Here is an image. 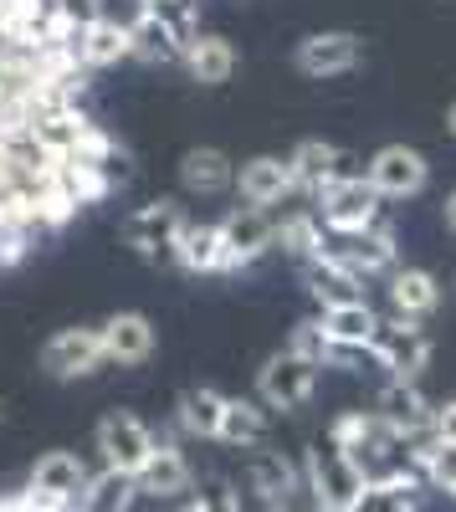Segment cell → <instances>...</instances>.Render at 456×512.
I'll return each mask as SVG.
<instances>
[{
    "mask_svg": "<svg viewBox=\"0 0 456 512\" xmlns=\"http://www.w3.org/2000/svg\"><path fill=\"white\" fill-rule=\"evenodd\" d=\"M436 303H441V282L426 272V267H395L390 272V308L400 313V318H426V313H436Z\"/></svg>",
    "mask_w": 456,
    "mask_h": 512,
    "instance_id": "484cf974",
    "label": "cell"
},
{
    "mask_svg": "<svg viewBox=\"0 0 456 512\" xmlns=\"http://www.w3.org/2000/svg\"><path fill=\"white\" fill-rule=\"evenodd\" d=\"M262 512H293V507H262Z\"/></svg>",
    "mask_w": 456,
    "mask_h": 512,
    "instance_id": "7bdbcfd3",
    "label": "cell"
},
{
    "mask_svg": "<svg viewBox=\"0 0 456 512\" xmlns=\"http://www.w3.org/2000/svg\"><path fill=\"white\" fill-rule=\"evenodd\" d=\"M236 190H241L246 205L267 210V205H282L287 195H298V180H293V164H287V159L257 154V159H246L236 169Z\"/></svg>",
    "mask_w": 456,
    "mask_h": 512,
    "instance_id": "2e32d148",
    "label": "cell"
},
{
    "mask_svg": "<svg viewBox=\"0 0 456 512\" xmlns=\"http://www.w3.org/2000/svg\"><path fill=\"white\" fill-rule=\"evenodd\" d=\"M129 41H134V57L149 62V67H185V47L190 36L164 16V11H144L129 21Z\"/></svg>",
    "mask_w": 456,
    "mask_h": 512,
    "instance_id": "7c38bea8",
    "label": "cell"
},
{
    "mask_svg": "<svg viewBox=\"0 0 456 512\" xmlns=\"http://www.w3.org/2000/svg\"><path fill=\"white\" fill-rule=\"evenodd\" d=\"M144 11H159V6H180V0H139Z\"/></svg>",
    "mask_w": 456,
    "mask_h": 512,
    "instance_id": "60d3db41",
    "label": "cell"
},
{
    "mask_svg": "<svg viewBox=\"0 0 456 512\" xmlns=\"http://www.w3.org/2000/svg\"><path fill=\"white\" fill-rule=\"evenodd\" d=\"M195 487V472H190V461L180 451L175 436H159V451L149 456V466L139 472V492L154 497V502H175Z\"/></svg>",
    "mask_w": 456,
    "mask_h": 512,
    "instance_id": "e0dca14e",
    "label": "cell"
},
{
    "mask_svg": "<svg viewBox=\"0 0 456 512\" xmlns=\"http://www.w3.org/2000/svg\"><path fill=\"white\" fill-rule=\"evenodd\" d=\"M364 180L375 185L385 200H405V195L426 190L431 164H426L421 149H410V144H385V149H375V159L364 164Z\"/></svg>",
    "mask_w": 456,
    "mask_h": 512,
    "instance_id": "9c48e42d",
    "label": "cell"
},
{
    "mask_svg": "<svg viewBox=\"0 0 456 512\" xmlns=\"http://www.w3.org/2000/svg\"><path fill=\"white\" fill-rule=\"evenodd\" d=\"M446 226H451V231H456V190H451V195H446Z\"/></svg>",
    "mask_w": 456,
    "mask_h": 512,
    "instance_id": "ab89813d",
    "label": "cell"
},
{
    "mask_svg": "<svg viewBox=\"0 0 456 512\" xmlns=\"http://www.w3.org/2000/svg\"><path fill=\"white\" fill-rule=\"evenodd\" d=\"M72 52H77V62L88 67V72L113 67V62H123V57H134L129 21H113V16H103V21H93V26H77Z\"/></svg>",
    "mask_w": 456,
    "mask_h": 512,
    "instance_id": "ffe728a7",
    "label": "cell"
},
{
    "mask_svg": "<svg viewBox=\"0 0 456 512\" xmlns=\"http://www.w3.org/2000/svg\"><path fill=\"white\" fill-rule=\"evenodd\" d=\"M175 267L195 272V277H211V272H231L226 267V241H221V226L211 221H190L185 236H180V251H175Z\"/></svg>",
    "mask_w": 456,
    "mask_h": 512,
    "instance_id": "d4e9b609",
    "label": "cell"
},
{
    "mask_svg": "<svg viewBox=\"0 0 456 512\" xmlns=\"http://www.w3.org/2000/svg\"><path fill=\"white\" fill-rule=\"evenodd\" d=\"M41 369L52 379H88L108 369V349H103V333L98 328H62L47 338L41 349Z\"/></svg>",
    "mask_w": 456,
    "mask_h": 512,
    "instance_id": "ba28073f",
    "label": "cell"
},
{
    "mask_svg": "<svg viewBox=\"0 0 456 512\" xmlns=\"http://www.w3.org/2000/svg\"><path fill=\"white\" fill-rule=\"evenodd\" d=\"M446 128H451V139H456V103L446 108Z\"/></svg>",
    "mask_w": 456,
    "mask_h": 512,
    "instance_id": "b9f144b4",
    "label": "cell"
},
{
    "mask_svg": "<svg viewBox=\"0 0 456 512\" xmlns=\"http://www.w3.org/2000/svg\"><path fill=\"white\" fill-rule=\"evenodd\" d=\"M431 328L426 323H416V318H385L380 323V333H375V359H380V369H390V379H400V384H416L421 374H426V364H431Z\"/></svg>",
    "mask_w": 456,
    "mask_h": 512,
    "instance_id": "277c9868",
    "label": "cell"
},
{
    "mask_svg": "<svg viewBox=\"0 0 456 512\" xmlns=\"http://www.w3.org/2000/svg\"><path fill=\"white\" fill-rule=\"evenodd\" d=\"M180 185L190 195H221V190L236 185V164L221 149H190L180 159Z\"/></svg>",
    "mask_w": 456,
    "mask_h": 512,
    "instance_id": "83f0119b",
    "label": "cell"
},
{
    "mask_svg": "<svg viewBox=\"0 0 456 512\" xmlns=\"http://www.w3.org/2000/svg\"><path fill=\"white\" fill-rule=\"evenodd\" d=\"M246 487L262 497V507H293V497L308 492V477L287 451H257L246 466Z\"/></svg>",
    "mask_w": 456,
    "mask_h": 512,
    "instance_id": "5bb4252c",
    "label": "cell"
},
{
    "mask_svg": "<svg viewBox=\"0 0 456 512\" xmlns=\"http://www.w3.org/2000/svg\"><path fill=\"white\" fill-rule=\"evenodd\" d=\"M364 364H380V359H375V349H359V344H334V338H328L323 369H364Z\"/></svg>",
    "mask_w": 456,
    "mask_h": 512,
    "instance_id": "8d00e7d4",
    "label": "cell"
},
{
    "mask_svg": "<svg viewBox=\"0 0 456 512\" xmlns=\"http://www.w3.org/2000/svg\"><path fill=\"white\" fill-rule=\"evenodd\" d=\"M226 405H231V395L211 390V384H195V390H185L175 400V431L180 436H195V441H221Z\"/></svg>",
    "mask_w": 456,
    "mask_h": 512,
    "instance_id": "d6986e66",
    "label": "cell"
},
{
    "mask_svg": "<svg viewBox=\"0 0 456 512\" xmlns=\"http://www.w3.org/2000/svg\"><path fill=\"white\" fill-rule=\"evenodd\" d=\"M287 349L303 354V359H313V364H323V354H328V333H323V323H318V318H303V323L293 328V338H287Z\"/></svg>",
    "mask_w": 456,
    "mask_h": 512,
    "instance_id": "d590c367",
    "label": "cell"
},
{
    "mask_svg": "<svg viewBox=\"0 0 456 512\" xmlns=\"http://www.w3.org/2000/svg\"><path fill=\"white\" fill-rule=\"evenodd\" d=\"M313 512H328V507H313Z\"/></svg>",
    "mask_w": 456,
    "mask_h": 512,
    "instance_id": "ee69618b",
    "label": "cell"
},
{
    "mask_svg": "<svg viewBox=\"0 0 456 512\" xmlns=\"http://www.w3.org/2000/svg\"><path fill=\"white\" fill-rule=\"evenodd\" d=\"M303 282H308V297L328 313V308H349V303H364V282L354 272H344L339 262H328V256H318V262L303 267Z\"/></svg>",
    "mask_w": 456,
    "mask_h": 512,
    "instance_id": "603a6c76",
    "label": "cell"
},
{
    "mask_svg": "<svg viewBox=\"0 0 456 512\" xmlns=\"http://www.w3.org/2000/svg\"><path fill=\"white\" fill-rule=\"evenodd\" d=\"M287 164H293V180H298L303 195H318V190H328L334 180L349 175V154L339 144H328V139H303L293 154H287Z\"/></svg>",
    "mask_w": 456,
    "mask_h": 512,
    "instance_id": "ac0fdd59",
    "label": "cell"
},
{
    "mask_svg": "<svg viewBox=\"0 0 456 512\" xmlns=\"http://www.w3.org/2000/svg\"><path fill=\"white\" fill-rule=\"evenodd\" d=\"M421 502H426V477L416 466H400V472L369 482L354 512H421Z\"/></svg>",
    "mask_w": 456,
    "mask_h": 512,
    "instance_id": "7402d4cb",
    "label": "cell"
},
{
    "mask_svg": "<svg viewBox=\"0 0 456 512\" xmlns=\"http://www.w3.org/2000/svg\"><path fill=\"white\" fill-rule=\"evenodd\" d=\"M375 425H380V420H375V410H344L334 425H328V441H334V446L354 461V456L364 451V441L375 436Z\"/></svg>",
    "mask_w": 456,
    "mask_h": 512,
    "instance_id": "d6a6232c",
    "label": "cell"
},
{
    "mask_svg": "<svg viewBox=\"0 0 456 512\" xmlns=\"http://www.w3.org/2000/svg\"><path fill=\"white\" fill-rule=\"evenodd\" d=\"M298 72L308 77H339V72H354L364 62V41L354 31H313L298 41Z\"/></svg>",
    "mask_w": 456,
    "mask_h": 512,
    "instance_id": "4fadbf2b",
    "label": "cell"
},
{
    "mask_svg": "<svg viewBox=\"0 0 456 512\" xmlns=\"http://www.w3.org/2000/svg\"><path fill=\"white\" fill-rule=\"evenodd\" d=\"M108 364H144L154 354V323L144 313H113L98 323Z\"/></svg>",
    "mask_w": 456,
    "mask_h": 512,
    "instance_id": "44dd1931",
    "label": "cell"
},
{
    "mask_svg": "<svg viewBox=\"0 0 456 512\" xmlns=\"http://www.w3.org/2000/svg\"><path fill=\"white\" fill-rule=\"evenodd\" d=\"M277 246L282 256H293V262H318L323 256V221L313 216V210H293V216L277 221Z\"/></svg>",
    "mask_w": 456,
    "mask_h": 512,
    "instance_id": "4dcf8cb0",
    "label": "cell"
},
{
    "mask_svg": "<svg viewBox=\"0 0 456 512\" xmlns=\"http://www.w3.org/2000/svg\"><path fill=\"white\" fill-rule=\"evenodd\" d=\"M221 241H226V267H231V272L262 262V256L277 246V221H272V210L236 205L231 216L221 221Z\"/></svg>",
    "mask_w": 456,
    "mask_h": 512,
    "instance_id": "30bf717a",
    "label": "cell"
},
{
    "mask_svg": "<svg viewBox=\"0 0 456 512\" xmlns=\"http://www.w3.org/2000/svg\"><path fill=\"white\" fill-rule=\"evenodd\" d=\"M267 431H272L267 405L262 400H246V395H231L226 420H221V441L236 446V451H257V446H267Z\"/></svg>",
    "mask_w": 456,
    "mask_h": 512,
    "instance_id": "f1b7e54d",
    "label": "cell"
},
{
    "mask_svg": "<svg viewBox=\"0 0 456 512\" xmlns=\"http://www.w3.org/2000/svg\"><path fill=\"white\" fill-rule=\"evenodd\" d=\"M185 512H241V497L226 477H211V482H200L185 502Z\"/></svg>",
    "mask_w": 456,
    "mask_h": 512,
    "instance_id": "836d02e7",
    "label": "cell"
},
{
    "mask_svg": "<svg viewBox=\"0 0 456 512\" xmlns=\"http://www.w3.org/2000/svg\"><path fill=\"white\" fill-rule=\"evenodd\" d=\"M323 333L334 338V344H359V349H375V333H380V313L369 308V303H349V308H328L318 313Z\"/></svg>",
    "mask_w": 456,
    "mask_h": 512,
    "instance_id": "f546056e",
    "label": "cell"
},
{
    "mask_svg": "<svg viewBox=\"0 0 456 512\" xmlns=\"http://www.w3.org/2000/svg\"><path fill=\"white\" fill-rule=\"evenodd\" d=\"M185 72L200 82V88H221V82H231V72H236V47L216 31H200L185 47Z\"/></svg>",
    "mask_w": 456,
    "mask_h": 512,
    "instance_id": "cb8c5ba5",
    "label": "cell"
},
{
    "mask_svg": "<svg viewBox=\"0 0 456 512\" xmlns=\"http://www.w3.org/2000/svg\"><path fill=\"white\" fill-rule=\"evenodd\" d=\"M318 374H323V364H313V359H303L293 349H282V354H272L257 369V400L267 410H303L318 395Z\"/></svg>",
    "mask_w": 456,
    "mask_h": 512,
    "instance_id": "5b68a950",
    "label": "cell"
},
{
    "mask_svg": "<svg viewBox=\"0 0 456 512\" xmlns=\"http://www.w3.org/2000/svg\"><path fill=\"white\" fill-rule=\"evenodd\" d=\"M98 451H103V466L139 477L149 466V456L159 451V436L149 431V420H139L134 410H108L98 420Z\"/></svg>",
    "mask_w": 456,
    "mask_h": 512,
    "instance_id": "8992f818",
    "label": "cell"
},
{
    "mask_svg": "<svg viewBox=\"0 0 456 512\" xmlns=\"http://www.w3.org/2000/svg\"><path fill=\"white\" fill-rule=\"evenodd\" d=\"M139 497H144V492H139V477L103 466V472L88 477V487H82V497H77L72 512H134Z\"/></svg>",
    "mask_w": 456,
    "mask_h": 512,
    "instance_id": "4316f807",
    "label": "cell"
},
{
    "mask_svg": "<svg viewBox=\"0 0 456 512\" xmlns=\"http://www.w3.org/2000/svg\"><path fill=\"white\" fill-rule=\"evenodd\" d=\"M57 11L72 26H93V21H103V0H57Z\"/></svg>",
    "mask_w": 456,
    "mask_h": 512,
    "instance_id": "74e56055",
    "label": "cell"
},
{
    "mask_svg": "<svg viewBox=\"0 0 456 512\" xmlns=\"http://www.w3.org/2000/svg\"><path fill=\"white\" fill-rule=\"evenodd\" d=\"M88 477H93V472L82 466L77 451H47V456L31 466L26 492L47 497V502H62V507H77V497H82V487H88Z\"/></svg>",
    "mask_w": 456,
    "mask_h": 512,
    "instance_id": "9a60e30c",
    "label": "cell"
},
{
    "mask_svg": "<svg viewBox=\"0 0 456 512\" xmlns=\"http://www.w3.org/2000/svg\"><path fill=\"white\" fill-rule=\"evenodd\" d=\"M410 466L426 477V487H436V492H446V497H456V446H441V441H416L410 446Z\"/></svg>",
    "mask_w": 456,
    "mask_h": 512,
    "instance_id": "1f68e13d",
    "label": "cell"
},
{
    "mask_svg": "<svg viewBox=\"0 0 456 512\" xmlns=\"http://www.w3.org/2000/svg\"><path fill=\"white\" fill-rule=\"evenodd\" d=\"M431 441H441V446H456V400L436 405V415H431Z\"/></svg>",
    "mask_w": 456,
    "mask_h": 512,
    "instance_id": "f35d334b",
    "label": "cell"
},
{
    "mask_svg": "<svg viewBox=\"0 0 456 512\" xmlns=\"http://www.w3.org/2000/svg\"><path fill=\"white\" fill-rule=\"evenodd\" d=\"M93 164L103 169V180H108V190H123V185H134V175H139V169H134V154L123 149L118 139H113V144H108V149H103V154H98Z\"/></svg>",
    "mask_w": 456,
    "mask_h": 512,
    "instance_id": "e575fe53",
    "label": "cell"
},
{
    "mask_svg": "<svg viewBox=\"0 0 456 512\" xmlns=\"http://www.w3.org/2000/svg\"><path fill=\"white\" fill-rule=\"evenodd\" d=\"M323 256L339 262L344 272H354L359 282L390 277L400 267V246H395V231L385 221L364 226V231H323Z\"/></svg>",
    "mask_w": 456,
    "mask_h": 512,
    "instance_id": "3957f363",
    "label": "cell"
},
{
    "mask_svg": "<svg viewBox=\"0 0 456 512\" xmlns=\"http://www.w3.org/2000/svg\"><path fill=\"white\" fill-rule=\"evenodd\" d=\"M0 415H6V410H0Z\"/></svg>",
    "mask_w": 456,
    "mask_h": 512,
    "instance_id": "f6af8a7d",
    "label": "cell"
},
{
    "mask_svg": "<svg viewBox=\"0 0 456 512\" xmlns=\"http://www.w3.org/2000/svg\"><path fill=\"white\" fill-rule=\"evenodd\" d=\"M303 477H308V497L313 507H328V512H354L369 477L359 466L334 446V441H313L308 456H303Z\"/></svg>",
    "mask_w": 456,
    "mask_h": 512,
    "instance_id": "6da1fadb",
    "label": "cell"
},
{
    "mask_svg": "<svg viewBox=\"0 0 456 512\" xmlns=\"http://www.w3.org/2000/svg\"><path fill=\"white\" fill-rule=\"evenodd\" d=\"M375 415L390 425V431H395L405 446H416V441L431 436V415H436V405L421 395V384H400V379H390L385 390L375 395Z\"/></svg>",
    "mask_w": 456,
    "mask_h": 512,
    "instance_id": "8fae6325",
    "label": "cell"
},
{
    "mask_svg": "<svg viewBox=\"0 0 456 512\" xmlns=\"http://www.w3.org/2000/svg\"><path fill=\"white\" fill-rule=\"evenodd\" d=\"M313 200H318L323 231H364V226L380 221V205H385V195L369 185L364 175H344V180H334L328 190H318Z\"/></svg>",
    "mask_w": 456,
    "mask_h": 512,
    "instance_id": "52a82bcc",
    "label": "cell"
},
{
    "mask_svg": "<svg viewBox=\"0 0 456 512\" xmlns=\"http://www.w3.org/2000/svg\"><path fill=\"white\" fill-rule=\"evenodd\" d=\"M185 226H190V216H185L180 200H149V205H139V210L123 216L118 236H123L129 251H139L144 262H175Z\"/></svg>",
    "mask_w": 456,
    "mask_h": 512,
    "instance_id": "7a4b0ae2",
    "label": "cell"
}]
</instances>
